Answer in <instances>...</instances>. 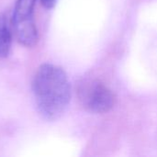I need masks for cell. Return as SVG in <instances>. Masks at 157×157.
<instances>
[{
  "label": "cell",
  "instance_id": "1",
  "mask_svg": "<svg viewBox=\"0 0 157 157\" xmlns=\"http://www.w3.org/2000/svg\"><path fill=\"white\" fill-rule=\"evenodd\" d=\"M32 91L39 113L48 121H55L63 114L72 95L66 73L52 63H43L38 68Z\"/></svg>",
  "mask_w": 157,
  "mask_h": 157
},
{
  "label": "cell",
  "instance_id": "2",
  "mask_svg": "<svg viewBox=\"0 0 157 157\" xmlns=\"http://www.w3.org/2000/svg\"><path fill=\"white\" fill-rule=\"evenodd\" d=\"M77 96L81 106L94 114L109 112L116 101L114 93L104 83L96 79L82 81L77 89Z\"/></svg>",
  "mask_w": 157,
  "mask_h": 157
},
{
  "label": "cell",
  "instance_id": "3",
  "mask_svg": "<svg viewBox=\"0 0 157 157\" xmlns=\"http://www.w3.org/2000/svg\"><path fill=\"white\" fill-rule=\"evenodd\" d=\"M36 0H17L12 16V26L15 35L22 45L34 46L39 39L34 20Z\"/></svg>",
  "mask_w": 157,
  "mask_h": 157
},
{
  "label": "cell",
  "instance_id": "4",
  "mask_svg": "<svg viewBox=\"0 0 157 157\" xmlns=\"http://www.w3.org/2000/svg\"><path fill=\"white\" fill-rule=\"evenodd\" d=\"M12 44V33L6 16L0 13V58L8 56Z\"/></svg>",
  "mask_w": 157,
  "mask_h": 157
},
{
  "label": "cell",
  "instance_id": "5",
  "mask_svg": "<svg viewBox=\"0 0 157 157\" xmlns=\"http://www.w3.org/2000/svg\"><path fill=\"white\" fill-rule=\"evenodd\" d=\"M40 3L44 7L51 9V8L54 7V6L56 4V0H40Z\"/></svg>",
  "mask_w": 157,
  "mask_h": 157
}]
</instances>
